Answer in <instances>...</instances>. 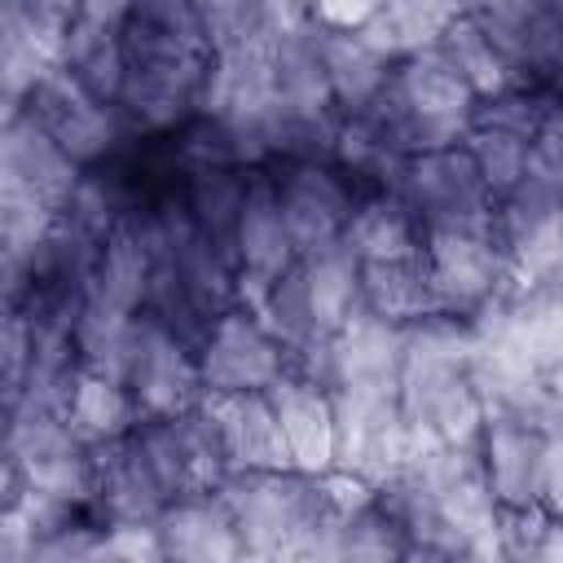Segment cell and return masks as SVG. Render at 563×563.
<instances>
[{
    "label": "cell",
    "mask_w": 563,
    "mask_h": 563,
    "mask_svg": "<svg viewBox=\"0 0 563 563\" xmlns=\"http://www.w3.org/2000/svg\"><path fill=\"white\" fill-rule=\"evenodd\" d=\"M119 119L132 136H172L198 114L211 44L185 0H132L119 22Z\"/></svg>",
    "instance_id": "1"
},
{
    "label": "cell",
    "mask_w": 563,
    "mask_h": 563,
    "mask_svg": "<svg viewBox=\"0 0 563 563\" xmlns=\"http://www.w3.org/2000/svg\"><path fill=\"white\" fill-rule=\"evenodd\" d=\"M216 497L233 519L242 559H334L339 515L321 475L295 466H238L224 471Z\"/></svg>",
    "instance_id": "2"
},
{
    "label": "cell",
    "mask_w": 563,
    "mask_h": 563,
    "mask_svg": "<svg viewBox=\"0 0 563 563\" xmlns=\"http://www.w3.org/2000/svg\"><path fill=\"white\" fill-rule=\"evenodd\" d=\"M488 488L501 510L545 506L563 515V440L559 427L528 422L519 413L488 409L475 435Z\"/></svg>",
    "instance_id": "3"
},
{
    "label": "cell",
    "mask_w": 563,
    "mask_h": 563,
    "mask_svg": "<svg viewBox=\"0 0 563 563\" xmlns=\"http://www.w3.org/2000/svg\"><path fill=\"white\" fill-rule=\"evenodd\" d=\"M422 260L435 290V308L449 317H475L479 308L497 303L515 290L510 282V255L488 224H444L422 229Z\"/></svg>",
    "instance_id": "4"
},
{
    "label": "cell",
    "mask_w": 563,
    "mask_h": 563,
    "mask_svg": "<svg viewBox=\"0 0 563 563\" xmlns=\"http://www.w3.org/2000/svg\"><path fill=\"white\" fill-rule=\"evenodd\" d=\"M128 440L167 501L189 493H211L229 471L220 435L198 400L180 413H141Z\"/></svg>",
    "instance_id": "5"
},
{
    "label": "cell",
    "mask_w": 563,
    "mask_h": 563,
    "mask_svg": "<svg viewBox=\"0 0 563 563\" xmlns=\"http://www.w3.org/2000/svg\"><path fill=\"white\" fill-rule=\"evenodd\" d=\"M330 413H334V466L330 471H347L374 484L387 471L422 453L400 413L396 391L330 387Z\"/></svg>",
    "instance_id": "6"
},
{
    "label": "cell",
    "mask_w": 563,
    "mask_h": 563,
    "mask_svg": "<svg viewBox=\"0 0 563 563\" xmlns=\"http://www.w3.org/2000/svg\"><path fill=\"white\" fill-rule=\"evenodd\" d=\"M413 466L422 471V479L435 497V510L453 528V537L462 541L466 559H501L497 554L501 506L488 488L475 440L471 444H431L427 453L413 457Z\"/></svg>",
    "instance_id": "7"
},
{
    "label": "cell",
    "mask_w": 563,
    "mask_h": 563,
    "mask_svg": "<svg viewBox=\"0 0 563 563\" xmlns=\"http://www.w3.org/2000/svg\"><path fill=\"white\" fill-rule=\"evenodd\" d=\"M391 194L418 216L422 229H444V224H488L493 220V194L484 189L471 154L462 141L405 154Z\"/></svg>",
    "instance_id": "8"
},
{
    "label": "cell",
    "mask_w": 563,
    "mask_h": 563,
    "mask_svg": "<svg viewBox=\"0 0 563 563\" xmlns=\"http://www.w3.org/2000/svg\"><path fill=\"white\" fill-rule=\"evenodd\" d=\"M26 114L40 119V128L84 167H106L110 158H119L132 141V132L123 128L119 110L97 101L92 92H84L62 66H53L26 97Z\"/></svg>",
    "instance_id": "9"
},
{
    "label": "cell",
    "mask_w": 563,
    "mask_h": 563,
    "mask_svg": "<svg viewBox=\"0 0 563 563\" xmlns=\"http://www.w3.org/2000/svg\"><path fill=\"white\" fill-rule=\"evenodd\" d=\"M194 365L202 391H264L277 374L290 369V356L251 308L229 303L202 330L194 347Z\"/></svg>",
    "instance_id": "10"
},
{
    "label": "cell",
    "mask_w": 563,
    "mask_h": 563,
    "mask_svg": "<svg viewBox=\"0 0 563 563\" xmlns=\"http://www.w3.org/2000/svg\"><path fill=\"white\" fill-rule=\"evenodd\" d=\"M282 220L290 229L295 251H317L343 238V224L356 202V185L330 158H290L268 167Z\"/></svg>",
    "instance_id": "11"
},
{
    "label": "cell",
    "mask_w": 563,
    "mask_h": 563,
    "mask_svg": "<svg viewBox=\"0 0 563 563\" xmlns=\"http://www.w3.org/2000/svg\"><path fill=\"white\" fill-rule=\"evenodd\" d=\"M123 387L132 391L141 413H180L202 396L194 347L176 339L167 325L154 317L136 312L132 321V343L123 361Z\"/></svg>",
    "instance_id": "12"
},
{
    "label": "cell",
    "mask_w": 563,
    "mask_h": 563,
    "mask_svg": "<svg viewBox=\"0 0 563 563\" xmlns=\"http://www.w3.org/2000/svg\"><path fill=\"white\" fill-rule=\"evenodd\" d=\"M295 260L299 251L282 220L268 167H246V189H242V207L233 220V264H238L233 286H268Z\"/></svg>",
    "instance_id": "13"
},
{
    "label": "cell",
    "mask_w": 563,
    "mask_h": 563,
    "mask_svg": "<svg viewBox=\"0 0 563 563\" xmlns=\"http://www.w3.org/2000/svg\"><path fill=\"white\" fill-rule=\"evenodd\" d=\"M273 418L282 427V444L295 471L321 475L334 466V413H330V387L312 383L295 369L277 374L264 387Z\"/></svg>",
    "instance_id": "14"
},
{
    "label": "cell",
    "mask_w": 563,
    "mask_h": 563,
    "mask_svg": "<svg viewBox=\"0 0 563 563\" xmlns=\"http://www.w3.org/2000/svg\"><path fill=\"white\" fill-rule=\"evenodd\" d=\"M400 356H405V325L369 308H356L330 334V387L396 391Z\"/></svg>",
    "instance_id": "15"
},
{
    "label": "cell",
    "mask_w": 563,
    "mask_h": 563,
    "mask_svg": "<svg viewBox=\"0 0 563 563\" xmlns=\"http://www.w3.org/2000/svg\"><path fill=\"white\" fill-rule=\"evenodd\" d=\"M198 405L207 409V418L220 435L229 471H238V466H255V471L290 466L286 444H282V427H277L264 391H202Z\"/></svg>",
    "instance_id": "16"
},
{
    "label": "cell",
    "mask_w": 563,
    "mask_h": 563,
    "mask_svg": "<svg viewBox=\"0 0 563 563\" xmlns=\"http://www.w3.org/2000/svg\"><path fill=\"white\" fill-rule=\"evenodd\" d=\"M163 506H167V497L154 484V475L145 471L141 453L132 449L128 435L92 449V497H88V515L97 523H154Z\"/></svg>",
    "instance_id": "17"
},
{
    "label": "cell",
    "mask_w": 563,
    "mask_h": 563,
    "mask_svg": "<svg viewBox=\"0 0 563 563\" xmlns=\"http://www.w3.org/2000/svg\"><path fill=\"white\" fill-rule=\"evenodd\" d=\"M145 189V185H141ZM141 198V194H136ZM150 264H154V251H150V238L141 229V216H136V202L110 224V233L101 238V251L92 260V273H88V303H101L110 312H141L145 303V286H150Z\"/></svg>",
    "instance_id": "18"
},
{
    "label": "cell",
    "mask_w": 563,
    "mask_h": 563,
    "mask_svg": "<svg viewBox=\"0 0 563 563\" xmlns=\"http://www.w3.org/2000/svg\"><path fill=\"white\" fill-rule=\"evenodd\" d=\"M158 550L163 559H180V563H233L242 559V541L233 532V519L224 510V501L211 493H189V497H172L158 519Z\"/></svg>",
    "instance_id": "19"
},
{
    "label": "cell",
    "mask_w": 563,
    "mask_h": 563,
    "mask_svg": "<svg viewBox=\"0 0 563 563\" xmlns=\"http://www.w3.org/2000/svg\"><path fill=\"white\" fill-rule=\"evenodd\" d=\"M0 163L9 167V176L18 180L22 194H31V198H40V202H48L57 211L70 198V189L79 185V176H84V167L26 110L0 132Z\"/></svg>",
    "instance_id": "20"
},
{
    "label": "cell",
    "mask_w": 563,
    "mask_h": 563,
    "mask_svg": "<svg viewBox=\"0 0 563 563\" xmlns=\"http://www.w3.org/2000/svg\"><path fill=\"white\" fill-rule=\"evenodd\" d=\"M312 22V18H308ZM317 26V22H312ZM317 57H321V70H325V84L334 92V106L339 114H356L365 110L378 88L387 84L391 75V57L378 53L361 31H334V26H317Z\"/></svg>",
    "instance_id": "21"
},
{
    "label": "cell",
    "mask_w": 563,
    "mask_h": 563,
    "mask_svg": "<svg viewBox=\"0 0 563 563\" xmlns=\"http://www.w3.org/2000/svg\"><path fill=\"white\" fill-rule=\"evenodd\" d=\"M339 242L361 264L365 260H396V255L422 251V224L391 189H361Z\"/></svg>",
    "instance_id": "22"
},
{
    "label": "cell",
    "mask_w": 563,
    "mask_h": 563,
    "mask_svg": "<svg viewBox=\"0 0 563 563\" xmlns=\"http://www.w3.org/2000/svg\"><path fill=\"white\" fill-rule=\"evenodd\" d=\"M295 264H299L312 330L334 334L361 308V260L343 242H325L317 251H303Z\"/></svg>",
    "instance_id": "23"
},
{
    "label": "cell",
    "mask_w": 563,
    "mask_h": 563,
    "mask_svg": "<svg viewBox=\"0 0 563 563\" xmlns=\"http://www.w3.org/2000/svg\"><path fill=\"white\" fill-rule=\"evenodd\" d=\"M180 176V198L189 207V220L198 224V233L233 264V220L242 207V189H246V167L233 163H207V167H176ZM238 268V264H233Z\"/></svg>",
    "instance_id": "24"
},
{
    "label": "cell",
    "mask_w": 563,
    "mask_h": 563,
    "mask_svg": "<svg viewBox=\"0 0 563 563\" xmlns=\"http://www.w3.org/2000/svg\"><path fill=\"white\" fill-rule=\"evenodd\" d=\"M361 308H369L396 325H409L427 312H440L422 251L396 255V260H365L361 264Z\"/></svg>",
    "instance_id": "25"
},
{
    "label": "cell",
    "mask_w": 563,
    "mask_h": 563,
    "mask_svg": "<svg viewBox=\"0 0 563 563\" xmlns=\"http://www.w3.org/2000/svg\"><path fill=\"white\" fill-rule=\"evenodd\" d=\"M136 418H141V409H136L132 391L119 378L79 369V378H75V387L66 396V427L88 449H101L110 440H123L136 427Z\"/></svg>",
    "instance_id": "26"
},
{
    "label": "cell",
    "mask_w": 563,
    "mask_h": 563,
    "mask_svg": "<svg viewBox=\"0 0 563 563\" xmlns=\"http://www.w3.org/2000/svg\"><path fill=\"white\" fill-rule=\"evenodd\" d=\"M57 66L97 101L119 106V88H123V44H119V26H97V22H79L70 18L62 48H57Z\"/></svg>",
    "instance_id": "27"
},
{
    "label": "cell",
    "mask_w": 563,
    "mask_h": 563,
    "mask_svg": "<svg viewBox=\"0 0 563 563\" xmlns=\"http://www.w3.org/2000/svg\"><path fill=\"white\" fill-rule=\"evenodd\" d=\"M431 44H435V53L466 79V88H471L479 101H484V97H497V92H506V88H515V84H523L471 13H453V18L440 26V35H435Z\"/></svg>",
    "instance_id": "28"
},
{
    "label": "cell",
    "mask_w": 563,
    "mask_h": 563,
    "mask_svg": "<svg viewBox=\"0 0 563 563\" xmlns=\"http://www.w3.org/2000/svg\"><path fill=\"white\" fill-rule=\"evenodd\" d=\"M462 150L471 154V163L493 198H501L506 189H515L528 176V136H519L510 128L471 119L462 132Z\"/></svg>",
    "instance_id": "29"
},
{
    "label": "cell",
    "mask_w": 563,
    "mask_h": 563,
    "mask_svg": "<svg viewBox=\"0 0 563 563\" xmlns=\"http://www.w3.org/2000/svg\"><path fill=\"white\" fill-rule=\"evenodd\" d=\"M497 554L515 559V563H559L563 559V515H554L545 506L501 510Z\"/></svg>",
    "instance_id": "30"
},
{
    "label": "cell",
    "mask_w": 563,
    "mask_h": 563,
    "mask_svg": "<svg viewBox=\"0 0 563 563\" xmlns=\"http://www.w3.org/2000/svg\"><path fill=\"white\" fill-rule=\"evenodd\" d=\"M211 44V53L220 48H238V44H251L260 35H277L268 26V13H264V0H185Z\"/></svg>",
    "instance_id": "31"
},
{
    "label": "cell",
    "mask_w": 563,
    "mask_h": 563,
    "mask_svg": "<svg viewBox=\"0 0 563 563\" xmlns=\"http://www.w3.org/2000/svg\"><path fill=\"white\" fill-rule=\"evenodd\" d=\"M57 66V53L35 40L18 22H0V88H9L18 101L31 97V88Z\"/></svg>",
    "instance_id": "32"
},
{
    "label": "cell",
    "mask_w": 563,
    "mask_h": 563,
    "mask_svg": "<svg viewBox=\"0 0 563 563\" xmlns=\"http://www.w3.org/2000/svg\"><path fill=\"white\" fill-rule=\"evenodd\" d=\"M378 9V0H312L308 18L317 26H334V31H356L369 22V13Z\"/></svg>",
    "instance_id": "33"
},
{
    "label": "cell",
    "mask_w": 563,
    "mask_h": 563,
    "mask_svg": "<svg viewBox=\"0 0 563 563\" xmlns=\"http://www.w3.org/2000/svg\"><path fill=\"white\" fill-rule=\"evenodd\" d=\"M132 0H75V18L79 22H97V26H119L128 18Z\"/></svg>",
    "instance_id": "34"
},
{
    "label": "cell",
    "mask_w": 563,
    "mask_h": 563,
    "mask_svg": "<svg viewBox=\"0 0 563 563\" xmlns=\"http://www.w3.org/2000/svg\"><path fill=\"white\" fill-rule=\"evenodd\" d=\"M22 110H26V101H18L9 88H0V132H4V128H9V123L22 114Z\"/></svg>",
    "instance_id": "35"
},
{
    "label": "cell",
    "mask_w": 563,
    "mask_h": 563,
    "mask_svg": "<svg viewBox=\"0 0 563 563\" xmlns=\"http://www.w3.org/2000/svg\"><path fill=\"white\" fill-rule=\"evenodd\" d=\"M9 255V202H0V264Z\"/></svg>",
    "instance_id": "36"
}]
</instances>
